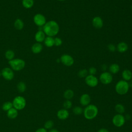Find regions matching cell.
I'll list each match as a JSON object with an SVG mask.
<instances>
[{"mask_svg": "<svg viewBox=\"0 0 132 132\" xmlns=\"http://www.w3.org/2000/svg\"><path fill=\"white\" fill-rule=\"evenodd\" d=\"M62 44V41L61 38L59 37H56L54 38V45L56 46H60Z\"/></svg>", "mask_w": 132, "mask_h": 132, "instance_id": "obj_33", "label": "cell"}, {"mask_svg": "<svg viewBox=\"0 0 132 132\" xmlns=\"http://www.w3.org/2000/svg\"><path fill=\"white\" fill-rule=\"evenodd\" d=\"M48 132H60L58 130L55 129V128H52L50 130V131Z\"/></svg>", "mask_w": 132, "mask_h": 132, "instance_id": "obj_38", "label": "cell"}, {"mask_svg": "<svg viewBox=\"0 0 132 132\" xmlns=\"http://www.w3.org/2000/svg\"><path fill=\"white\" fill-rule=\"evenodd\" d=\"M129 89L128 82L124 80H120L118 81L115 86V90L119 95L126 94Z\"/></svg>", "mask_w": 132, "mask_h": 132, "instance_id": "obj_3", "label": "cell"}, {"mask_svg": "<svg viewBox=\"0 0 132 132\" xmlns=\"http://www.w3.org/2000/svg\"><path fill=\"white\" fill-rule=\"evenodd\" d=\"M13 107L18 110L23 109L26 104L25 98L22 96H17L15 97L12 101Z\"/></svg>", "mask_w": 132, "mask_h": 132, "instance_id": "obj_5", "label": "cell"}, {"mask_svg": "<svg viewBox=\"0 0 132 132\" xmlns=\"http://www.w3.org/2000/svg\"><path fill=\"white\" fill-rule=\"evenodd\" d=\"M92 23L94 27L97 29L101 28L103 26V21L102 19L98 16H95L93 18Z\"/></svg>", "mask_w": 132, "mask_h": 132, "instance_id": "obj_13", "label": "cell"}, {"mask_svg": "<svg viewBox=\"0 0 132 132\" xmlns=\"http://www.w3.org/2000/svg\"><path fill=\"white\" fill-rule=\"evenodd\" d=\"M17 89L19 92L23 93L25 91L26 89V85L23 81L19 82L17 85Z\"/></svg>", "mask_w": 132, "mask_h": 132, "instance_id": "obj_27", "label": "cell"}, {"mask_svg": "<svg viewBox=\"0 0 132 132\" xmlns=\"http://www.w3.org/2000/svg\"><path fill=\"white\" fill-rule=\"evenodd\" d=\"M88 74V71L86 69H81L78 72V76L80 78H85Z\"/></svg>", "mask_w": 132, "mask_h": 132, "instance_id": "obj_30", "label": "cell"}, {"mask_svg": "<svg viewBox=\"0 0 132 132\" xmlns=\"http://www.w3.org/2000/svg\"><path fill=\"white\" fill-rule=\"evenodd\" d=\"M60 62L63 64L67 67L72 65L74 62V60L72 56L67 54L62 55L60 58Z\"/></svg>", "mask_w": 132, "mask_h": 132, "instance_id": "obj_9", "label": "cell"}, {"mask_svg": "<svg viewBox=\"0 0 132 132\" xmlns=\"http://www.w3.org/2000/svg\"><path fill=\"white\" fill-rule=\"evenodd\" d=\"M10 68L13 71H19L23 70L25 66V62L20 58H14L8 61Z\"/></svg>", "mask_w": 132, "mask_h": 132, "instance_id": "obj_4", "label": "cell"}, {"mask_svg": "<svg viewBox=\"0 0 132 132\" xmlns=\"http://www.w3.org/2000/svg\"><path fill=\"white\" fill-rule=\"evenodd\" d=\"M44 43L46 47H51L54 45V38L52 37L47 36L44 39Z\"/></svg>", "mask_w": 132, "mask_h": 132, "instance_id": "obj_20", "label": "cell"}, {"mask_svg": "<svg viewBox=\"0 0 132 132\" xmlns=\"http://www.w3.org/2000/svg\"><path fill=\"white\" fill-rule=\"evenodd\" d=\"M116 48H117V50L119 53H123L126 52L127 51L128 48V46L126 42H120L118 44Z\"/></svg>", "mask_w": 132, "mask_h": 132, "instance_id": "obj_16", "label": "cell"}, {"mask_svg": "<svg viewBox=\"0 0 132 132\" xmlns=\"http://www.w3.org/2000/svg\"><path fill=\"white\" fill-rule=\"evenodd\" d=\"M86 84L90 87H96L98 83V78L95 76L92 75H88L85 78Z\"/></svg>", "mask_w": 132, "mask_h": 132, "instance_id": "obj_11", "label": "cell"}, {"mask_svg": "<svg viewBox=\"0 0 132 132\" xmlns=\"http://www.w3.org/2000/svg\"><path fill=\"white\" fill-rule=\"evenodd\" d=\"M98 110L96 106L93 104H89L86 106L83 110L84 117L87 120L94 119L98 114Z\"/></svg>", "mask_w": 132, "mask_h": 132, "instance_id": "obj_2", "label": "cell"}, {"mask_svg": "<svg viewBox=\"0 0 132 132\" xmlns=\"http://www.w3.org/2000/svg\"><path fill=\"white\" fill-rule=\"evenodd\" d=\"M58 1H60V2H62V1H64L65 0H57Z\"/></svg>", "mask_w": 132, "mask_h": 132, "instance_id": "obj_41", "label": "cell"}, {"mask_svg": "<svg viewBox=\"0 0 132 132\" xmlns=\"http://www.w3.org/2000/svg\"><path fill=\"white\" fill-rule=\"evenodd\" d=\"M63 107L64 109H70L72 106V102L70 101V100H66L63 104Z\"/></svg>", "mask_w": 132, "mask_h": 132, "instance_id": "obj_32", "label": "cell"}, {"mask_svg": "<svg viewBox=\"0 0 132 132\" xmlns=\"http://www.w3.org/2000/svg\"><path fill=\"white\" fill-rule=\"evenodd\" d=\"M35 132H47V131L45 128H39L37 129Z\"/></svg>", "mask_w": 132, "mask_h": 132, "instance_id": "obj_36", "label": "cell"}, {"mask_svg": "<svg viewBox=\"0 0 132 132\" xmlns=\"http://www.w3.org/2000/svg\"><path fill=\"white\" fill-rule=\"evenodd\" d=\"M109 72L111 74H117L120 71V66L117 63H112L109 66Z\"/></svg>", "mask_w": 132, "mask_h": 132, "instance_id": "obj_21", "label": "cell"}, {"mask_svg": "<svg viewBox=\"0 0 132 132\" xmlns=\"http://www.w3.org/2000/svg\"><path fill=\"white\" fill-rule=\"evenodd\" d=\"M102 70L103 71H105L106 69H107V65H105V64H103L102 66Z\"/></svg>", "mask_w": 132, "mask_h": 132, "instance_id": "obj_39", "label": "cell"}, {"mask_svg": "<svg viewBox=\"0 0 132 132\" xmlns=\"http://www.w3.org/2000/svg\"><path fill=\"white\" fill-rule=\"evenodd\" d=\"M96 71H97V70L95 67H91L89 69L88 73H89L90 75H94L96 73Z\"/></svg>", "mask_w": 132, "mask_h": 132, "instance_id": "obj_34", "label": "cell"}, {"mask_svg": "<svg viewBox=\"0 0 132 132\" xmlns=\"http://www.w3.org/2000/svg\"><path fill=\"white\" fill-rule=\"evenodd\" d=\"M57 116L59 120H64L68 118L69 116V112L66 109H61L57 111Z\"/></svg>", "mask_w": 132, "mask_h": 132, "instance_id": "obj_14", "label": "cell"}, {"mask_svg": "<svg viewBox=\"0 0 132 132\" xmlns=\"http://www.w3.org/2000/svg\"><path fill=\"white\" fill-rule=\"evenodd\" d=\"M5 58L8 60L9 61L14 59V57L15 56V54L12 50H8L6 51L5 53Z\"/></svg>", "mask_w": 132, "mask_h": 132, "instance_id": "obj_25", "label": "cell"}, {"mask_svg": "<svg viewBox=\"0 0 132 132\" xmlns=\"http://www.w3.org/2000/svg\"><path fill=\"white\" fill-rule=\"evenodd\" d=\"M46 37V35L43 30H38L35 35V39L37 42L41 43L44 42Z\"/></svg>", "mask_w": 132, "mask_h": 132, "instance_id": "obj_15", "label": "cell"}, {"mask_svg": "<svg viewBox=\"0 0 132 132\" xmlns=\"http://www.w3.org/2000/svg\"><path fill=\"white\" fill-rule=\"evenodd\" d=\"M91 102V97L88 93L82 94L79 98V103L82 106H87L90 104Z\"/></svg>", "mask_w": 132, "mask_h": 132, "instance_id": "obj_12", "label": "cell"}, {"mask_svg": "<svg viewBox=\"0 0 132 132\" xmlns=\"http://www.w3.org/2000/svg\"><path fill=\"white\" fill-rule=\"evenodd\" d=\"M131 10H132V5H131Z\"/></svg>", "mask_w": 132, "mask_h": 132, "instance_id": "obj_43", "label": "cell"}, {"mask_svg": "<svg viewBox=\"0 0 132 132\" xmlns=\"http://www.w3.org/2000/svg\"><path fill=\"white\" fill-rule=\"evenodd\" d=\"M115 110L119 114H123L125 111L124 106L121 104H117L115 106Z\"/></svg>", "mask_w": 132, "mask_h": 132, "instance_id": "obj_26", "label": "cell"}, {"mask_svg": "<svg viewBox=\"0 0 132 132\" xmlns=\"http://www.w3.org/2000/svg\"><path fill=\"white\" fill-rule=\"evenodd\" d=\"M2 76L7 80H11L14 77V72L11 68L6 67L4 68L1 71Z\"/></svg>", "mask_w": 132, "mask_h": 132, "instance_id": "obj_10", "label": "cell"}, {"mask_svg": "<svg viewBox=\"0 0 132 132\" xmlns=\"http://www.w3.org/2000/svg\"><path fill=\"white\" fill-rule=\"evenodd\" d=\"M43 31L47 36L52 37L57 35L59 31V26L57 22L51 20L45 24L43 26Z\"/></svg>", "mask_w": 132, "mask_h": 132, "instance_id": "obj_1", "label": "cell"}, {"mask_svg": "<svg viewBox=\"0 0 132 132\" xmlns=\"http://www.w3.org/2000/svg\"><path fill=\"white\" fill-rule=\"evenodd\" d=\"M14 26L15 29L18 30H21L24 26V23L21 19H17L14 22Z\"/></svg>", "mask_w": 132, "mask_h": 132, "instance_id": "obj_22", "label": "cell"}, {"mask_svg": "<svg viewBox=\"0 0 132 132\" xmlns=\"http://www.w3.org/2000/svg\"><path fill=\"white\" fill-rule=\"evenodd\" d=\"M107 48L108 50L111 52H114L117 50L116 46L113 44H109L107 46Z\"/></svg>", "mask_w": 132, "mask_h": 132, "instance_id": "obj_35", "label": "cell"}, {"mask_svg": "<svg viewBox=\"0 0 132 132\" xmlns=\"http://www.w3.org/2000/svg\"><path fill=\"white\" fill-rule=\"evenodd\" d=\"M128 84H129V88H132V79L129 80V82H128Z\"/></svg>", "mask_w": 132, "mask_h": 132, "instance_id": "obj_40", "label": "cell"}, {"mask_svg": "<svg viewBox=\"0 0 132 132\" xmlns=\"http://www.w3.org/2000/svg\"><path fill=\"white\" fill-rule=\"evenodd\" d=\"M34 23L39 27H43L46 23V20L44 15L41 13L36 14L33 18Z\"/></svg>", "mask_w": 132, "mask_h": 132, "instance_id": "obj_8", "label": "cell"}, {"mask_svg": "<svg viewBox=\"0 0 132 132\" xmlns=\"http://www.w3.org/2000/svg\"><path fill=\"white\" fill-rule=\"evenodd\" d=\"M2 75V74H1V72H0V76Z\"/></svg>", "mask_w": 132, "mask_h": 132, "instance_id": "obj_42", "label": "cell"}, {"mask_svg": "<svg viewBox=\"0 0 132 132\" xmlns=\"http://www.w3.org/2000/svg\"><path fill=\"white\" fill-rule=\"evenodd\" d=\"M83 109L80 106H75L73 109V112L75 115H80L83 113Z\"/></svg>", "mask_w": 132, "mask_h": 132, "instance_id": "obj_29", "label": "cell"}, {"mask_svg": "<svg viewBox=\"0 0 132 132\" xmlns=\"http://www.w3.org/2000/svg\"><path fill=\"white\" fill-rule=\"evenodd\" d=\"M13 107L12 103L11 102H6L2 105V109L4 111H7Z\"/></svg>", "mask_w": 132, "mask_h": 132, "instance_id": "obj_28", "label": "cell"}, {"mask_svg": "<svg viewBox=\"0 0 132 132\" xmlns=\"http://www.w3.org/2000/svg\"><path fill=\"white\" fill-rule=\"evenodd\" d=\"M99 79L103 84L108 85L112 82L113 77L112 74H111L110 72L105 71L101 74Z\"/></svg>", "mask_w": 132, "mask_h": 132, "instance_id": "obj_7", "label": "cell"}, {"mask_svg": "<svg viewBox=\"0 0 132 132\" xmlns=\"http://www.w3.org/2000/svg\"><path fill=\"white\" fill-rule=\"evenodd\" d=\"M74 95V91L71 89H67L63 93V97L68 100L72 99Z\"/></svg>", "mask_w": 132, "mask_h": 132, "instance_id": "obj_23", "label": "cell"}, {"mask_svg": "<svg viewBox=\"0 0 132 132\" xmlns=\"http://www.w3.org/2000/svg\"><path fill=\"white\" fill-rule=\"evenodd\" d=\"M54 126V122L52 120H48L44 123V128L46 129H51Z\"/></svg>", "mask_w": 132, "mask_h": 132, "instance_id": "obj_31", "label": "cell"}, {"mask_svg": "<svg viewBox=\"0 0 132 132\" xmlns=\"http://www.w3.org/2000/svg\"><path fill=\"white\" fill-rule=\"evenodd\" d=\"M97 132H109V131L106 128H101L97 131Z\"/></svg>", "mask_w": 132, "mask_h": 132, "instance_id": "obj_37", "label": "cell"}, {"mask_svg": "<svg viewBox=\"0 0 132 132\" xmlns=\"http://www.w3.org/2000/svg\"><path fill=\"white\" fill-rule=\"evenodd\" d=\"M22 4L23 6L26 9H30L34 6V0H22Z\"/></svg>", "mask_w": 132, "mask_h": 132, "instance_id": "obj_24", "label": "cell"}, {"mask_svg": "<svg viewBox=\"0 0 132 132\" xmlns=\"http://www.w3.org/2000/svg\"><path fill=\"white\" fill-rule=\"evenodd\" d=\"M18 115V110L15 109L14 108L12 107L9 110L7 111V116L8 118L10 119H15Z\"/></svg>", "mask_w": 132, "mask_h": 132, "instance_id": "obj_19", "label": "cell"}, {"mask_svg": "<svg viewBox=\"0 0 132 132\" xmlns=\"http://www.w3.org/2000/svg\"><path fill=\"white\" fill-rule=\"evenodd\" d=\"M125 121V118L122 114L117 113L113 116L112 119L113 124L117 127H120L123 126Z\"/></svg>", "mask_w": 132, "mask_h": 132, "instance_id": "obj_6", "label": "cell"}, {"mask_svg": "<svg viewBox=\"0 0 132 132\" xmlns=\"http://www.w3.org/2000/svg\"><path fill=\"white\" fill-rule=\"evenodd\" d=\"M122 77L123 80L128 81L132 79V72L128 69L124 70L122 72Z\"/></svg>", "mask_w": 132, "mask_h": 132, "instance_id": "obj_18", "label": "cell"}, {"mask_svg": "<svg viewBox=\"0 0 132 132\" xmlns=\"http://www.w3.org/2000/svg\"><path fill=\"white\" fill-rule=\"evenodd\" d=\"M43 50V46L40 43L36 42L34 43L31 47L32 52L34 54H39Z\"/></svg>", "mask_w": 132, "mask_h": 132, "instance_id": "obj_17", "label": "cell"}]
</instances>
